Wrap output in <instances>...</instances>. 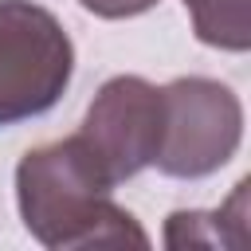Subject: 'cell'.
I'll list each match as a JSON object with an SVG mask.
<instances>
[{
    "instance_id": "6da1fadb",
    "label": "cell",
    "mask_w": 251,
    "mask_h": 251,
    "mask_svg": "<svg viewBox=\"0 0 251 251\" xmlns=\"http://www.w3.org/2000/svg\"><path fill=\"white\" fill-rule=\"evenodd\" d=\"M114 180L94 149L71 133L35 145L16 165V204L27 235L51 251L67 247H149L145 227L114 200Z\"/></svg>"
},
{
    "instance_id": "7a4b0ae2",
    "label": "cell",
    "mask_w": 251,
    "mask_h": 251,
    "mask_svg": "<svg viewBox=\"0 0 251 251\" xmlns=\"http://www.w3.org/2000/svg\"><path fill=\"white\" fill-rule=\"evenodd\" d=\"M75 78V43L35 0H0V129L47 114Z\"/></svg>"
},
{
    "instance_id": "3957f363",
    "label": "cell",
    "mask_w": 251,
    "mask_h": 251,
    "mask_svg": "<svg viewBox=\"0 0 251 251\" xmlns=\"http://www.w3.org/2000/svg\"><path fill=\"white\" fill-rule=\"evenodd\" d=\"M161 145L153 165L173 180H200L220 173L243 141L239 94L204 75H180L161 86Z\"/></svg>"
},
{
    "instance_id": "277c9868",
    "label": "cell",
    "mask_w": 251,
    "mask_h": 251,
    "mask_svg": "<svg viewBox=\"0 0 251 251\" xmlns=\"http://www.w3.org/2000/svg\"><path fill=\"white\" fill-rule=\"evenodd\" d=\"M161 86L141 75H114L90 98L78 137L94 149L110 180L122 184L153 165L161 145Z\"/></svg>"
},
{
    "instance_id": "5b68a950",
    "label": "cell",
    "mask_w": 251,
    "mask_h": 251,
    "mask_svg": "<svg viewBox=\"0 0 251 251\" xmlns=\"http://www.w3.org/2000/svg\"><path fill=\"white\" fill-rule=\"evenodd\" d=\"M247 188H251V180L243 176L235 184V192L212 212H200V208L169 212L165 216V247H231V251H243L247 247Z\"/></svg>"
},
{
    "instance_id": "8992f818",
    "label": "cell",
    "mask_w": 251,
    "mask_h": 251,
    "mask_svg": "<svg viewBox=\"0 0 251 251\" xmlns=\"http://www.w3.org/2000/svg\"><path fill=\"white\" fill-rule=\"evenodd\" d=\"M204 47L243 55L251 47V0H180Z\"/></svg>"
},
{
    "instance_id": "52a82bcc",
    "label": "cell",
    "mask_w": 251,
    "mask_h": 251,
    "mask_svg": "<svg viewBox=\"0 0 251 251\" xmlns=\"http://www.w3.org/2000/svg\"><path fill=\"white\" fill-rule=\"evenodd\" d=\"M86 12H94L98 20H129V16H141L149 12L153 4L161 0H78Z\"/></svg>"
}]
</instances>
